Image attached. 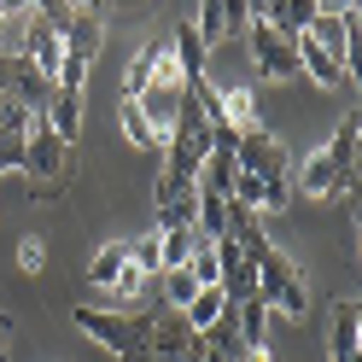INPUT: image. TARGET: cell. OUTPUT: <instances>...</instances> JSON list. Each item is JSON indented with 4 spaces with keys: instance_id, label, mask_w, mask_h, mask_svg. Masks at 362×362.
Returning a JSON list of instances; mask_svg holds the SVG:
<instances>
[{
    "instance_id": "cell-1",
    "label": "cell",
    "mask_w": 362,
    "mask_h": 362,
    "mask_svg": "<svg viewBox=\"0 0 362 362\" xmlns=\"http://www.w3.org/2000/svg\"><path fill=\"white\" fill-rule=\"evenodd\" d=\"M252 281H257V298L269 304V315H281V322H304L310 315V281L275 240L252 257Z\"/></svg>"
},
{
    "instance_id": "cell-2",
    "label": "cell",
    "mask_w": 362,
    "mask_h": 362,
    "mask_svg": "<svg viewBox=\"0 0 362 362\" xmlns=\"http://www.w3.org/2000/svg\"><path fill=\"white\" fill-rule=\"evenodd\" d=\"M71 322L94 339V345H105L117 362H152V351H146V304L141 310H94V304H82V310H71Z\"/></svg>"
},
{
    "instance_id": "cell-3",
    "label": "cell",
    "mask_w": 362,
    "mask_h": 362,
    "mask_svg": "<svg viewBox=\"0 0 362 362\" xmlns=\"http://www.w3.org/2000/svg\"><path fill=\"white\" fill-rule=\"evenodd\" d=\"M18 170H30V181H35V199H59L64 187H71V146L59 141V134L41 123V117H30V134H24V164Z\"/></svg>"
},
{
    "instance_id": "cell-4",
    "label": "cell",
    "mask_w": 362,
    "mask_h": 362,
    "mask_svg": "<svg viewBox=\"0 0 362 362\" xmlns=\"http://www.w3.org/2000/svg\"><path fill=\"white\" fill-rule=\"evenodd\" d=\"M24 64H35L41 76H59V64H64V24L59 18H47L41 6L24 12Z\"/></svg>"
},
{
    "instance_id": "cell-5",
    "label": "cell",
    "mask_w": 362,
    "mask_h": 362,
    "mask_svg": "<svg viewBox=\"0 0 362 362\" xmlns=\"http://www.w3.org/2000/svg\"><path fill=\"white\" fill-rule=\"evenodd\" d=\"M245 47H252V64H257V76H269V82H292V76H298L292 41H286L275 24L252 18V24H245Z\"/></svg>"
},
{
    "instance_id": "cell-6",
    "label": "cell",
    "mask_w": 362,
    "mask_h": 362,
    "mask_svg": "<svg viewBox=\"0 0 362 362\" xmlns=\"http://www.w3.org/2000/svg\"><path fill=\"white\" fill-rule=\"evenodd\" d=\"M234 158H240V170H252V175H263V181L292 175V152H286L281 134H269V129L240 134V141H234Z\"/></svg>"
},
{
    "instance_id": "cell-7",
    "label": "cell",
    "mask_w": 362,
    "mask_h": 362,
    "mask_svg": "<svg viewBox=\"0 0 362 362\" xmlns=\"http://www.w3.org/2000/svg\"><path fill=\"white\" fill-rule=\"evenodd\" d=\"M304 35H310L322 53H333V59L356 76V6H351V12H315Z\"/></svg>"
},
{
    "instance_id": "cell-8",
    "label": "cell",
    "mask_w": 362,
    "mask_h": 362,
    "mask_svg": "<svg viewBox=\"0 0 362 362\" xmlns=\"http://www.w3.org/2000/svg\"><path fill=\"white\" fill-rule=\"evenodd\" d=\"M100 47H105V12L82 0V6H71V18H64V59L94 64Z\"/></svg>"
},
{
    "instance_id": "cell-9",
    "label": "cell",
    "mask_w": 362,
    "mask_h": 362,
    "mask_svg": "<svg viewBox=\"0 0 362 362\" xmlns=\"http://www.w3.org/2000/svg\"><path fill=\"white\" fill-rule=\"evenodd\" d=\"M216 129H228V134H252L263 129V111H257V94L252 88H216Z\"/></svg>"
},
{
    "instance_id": "cell-10",
    "label": "cell",
    "mask_w": 362,
    "mask_h": 362,
    "mask_svg": "<svg viewBox=\"0 0 362 362\" xmlns=\"http://www.w3.org/2000/svg\"><path fill=\"white\" fill-rule=\"evenodd\" d=\"M292 59H298V76H315L322 88H356V76H351L333 53H322L310 35H292Z\"/></svg>"
},
{
    "instance_id": "cell-11",
    "label": "cell",
    "mask_w": 362,
    "mask_h": 362,
    "mask_svg": "<svg viewBox=\"0 0 362 362\" xmlns=\"http://www.w3.org/2000/svg\"><path fill=\"white\" fill-rule=\"evenodd\" d=\"M356 351H362V304L339 298L333 304V327H327V356L333 362H356Z\"/></svg>"
},
{
    "instance_id": "cell-12",
    "label": "cell",
    "mask_w": 362,
    "mask_h": 362,
    "mask_svg": "<svg viewBox=\"0 0 362 362\" xmlns=\"http://www.w3.org/2000/svg\"><path fill=\"white\" fill-rule=\"evenodd\" d=\"M193 345V327L187 322H181V310H146V351L152 356H181V351H187Z\"/></svg>"
},
{
    "instance_id": "cell-13",
    "label": "cell",
    "mask_w": 362,
    "mask_h": 362,
    "mask_svg": "<svg viewBox=\"0 0 362 362\" xmlns=\"http://www.w3.org/2000/svg\"><path fill=\"white\" fill-rule=\"evenodd\" d=\"M41 123H47L64 146H76V134H82V94H71V88H53L47 105H41Z\"/></svg>"
},
{
    "instance_id": "cell-14",
    "label": "cell",
    "mask_w": 362,
    "mask_h": 362,
    "mask_svg": "<svg viewBox=\"0 0 362 362\" xmlns=\"http://www.w3.org/2000/svg\"><path fill=\"white\" fill-rule=\"evenodd\" d=\"M333 158H327V146H315L310 158H304V164H298V193L304 199H315V205H327V199H333Z\"/></svg>"
},
{
    "instance_id": "cell-15",
    "label": "cell",
    "mask_w": 362,
    "mask_h": 362,
    "mask_svg": "<svg viewBox=\"0 0 362 362\" xmlns=\"http://www.w3.org/2000/svg\"><path fill=\"white\" fill-rule=\"evenodd\" d=\"M222 315H228V292H222V286H199L187 298V310H181V322H187L193 333H205V327L222 322Z\"/></svg>"
},
{
    "instance_id": "cell-16",
    "label": "cell",
    "mask_w": 362,
    "mask_h": 362,
    "mask_svg": "<svg viewBox=\"0 0 362 362\" xmlns=\"http://www.w3.org/2000/svg\"><path fill=\"white\" fill-rule=\"evenodd\" d=\"M170 47H175V64L187 82H205V41L193 35V24H175L170 30Z\"/></svg>"
},
{
    "instance_id": "cell-17",
    "label": "cell",
    "mask_w": 362,
    "mask_h": 362,
    "mask_svg": "<svg viewBox=\"0 0 362 362\" xmlns=\"http://www.w3.org/2000/svg\"><path fill=\"white\" fill-rule=\"evenodd\" d=\"M117 117H123V134H129V141L141 146V152H158V158H164V146H170V141H164V134H158V129L141 117V105H134V100H123Z\"/></svg>"
},
{
    "instance_id": "cell-18",
    "label": "cell",
    "mask_w": 362,
    "mask_h": 362,
    "mask_svg": "<svg viewBox=\"0 0 362 362\" xmlns=\"http://www.w3.org/2000/svg\"><path fill=\"white\" fill-rule=\"evenodd\" d=\"M6 88H12V94L24 100L30 111H35V117H41V105H47V94H53V82L41 76L35 64H24V59H18V82H6Z\"/></svg>"
},
{
    "instance_id": "cell-19",
    "label": "cell",
    "mask_w": 362,
    "mask_h": 362,
    "mask_svg": "<svg viewBox=\"0 0 362 362\" xmlns=\"http://www.w3.org/2000/svg\"><path fill=\"white\" fill-rule=\"evenodd\" d=\"M146 286H152V275H141L134 263H123V269H117V281H111L105 292H111V304H123V310H141Z\"/></svg>"
},
{
    "instance_id": "cell-20",
    "label": "cell",
    "mask_w": 362,
    "mask_h": 362,
    "mask_svg": "<svg viewBox=\"0 0 362 362\" xmlns=\"http://www.w3.org/2000/svg\"><path fill=\"white\" fill-rule=\"evenodd\" d=\"M30 117H35V111L18 100L12 88H0V141H24V134H30Z\"/></svg>"
},
{
    "instance_id": "cell-21",
    "label": "cell",
    "mask_w": 362,
    "mask_h": 362,
    "mask_svg": "<svg viewBox=\"0 0 362 362\" xmlns=\"http://www.w3.org/2000/svg\"><path fill=\"white\" fill-rule=\"evenodd\" d=\"M234 322H240V339H245V345H269V304H263V298L234 304Z\"/></svg>"
},
{
    "instance_id": "cell-22",
    "label": "cell",
    "mask_w": 362,
    "mask_h": 362,
    "mask_svg": "<svg viewBox=\"0 0 362 362\" xmlns=\"http://www.w3.org/2000/svg\"><path fill=\"white\" fill-rule=\"evenodd\" d=\"M123 263H129V245H123V240H111V245H100V252L88 257V281H94V286H111Z\"/></svg>"
},
{
    "instance_id": "cell-23",
    "label": "cell",
    "mask_w": 362,
    "mask_h": 362,
    "mask_svg": "<svg viewBox=\"0 0 362 362\" xmlns=\"http://www.w3.org/2000/svg\"><path fill=\"white\" fill-rule=\"evenodd\" d=\"M193 35L205 41V53L228 41V24H222V0H205V6H199V18H193Z\"/></svg>"
},
{
    "instance_id": "cell-24",
    "label": "cell",
    "mask_w": 362,
    "mask_h": 362,
    "mask_svg": "<svg viewBox=\"0 0 362 362\" xmlns=\"http://www.w3.org/2000/svg\"><path fill=\"white\" fill-rule=\"evenodd\" d=\"M158 281H164V310H187V298L199 292V281L187 275V269H164Z\"/></svg>"
},
{
    "instance_id": "cell-25",
    "label": "cell",
    "mask_w": 362,
    "mask_h": 362,
    "mask_svg": "<svg viewBox=\"0 0 362 362\" xmlns=\"http://www.w3.org/2000/svg\"><path fill=\"white\" fill-rule=\"evenodd\" d=\"M129 263L141 269V275H152V281H158V269H164V257H158V228H152V234H141V240H129Z\"/></svg>"
},
{
    "instance_id": "cell-26",
    "label": "cell",
    "mask_w": 362,
    "mask_h": 362,
    "mask_svg": "<svg viewBox=\"0 0 362 362\" xmlns=\"http://www.w3.org/2000/svg\"><path fill=\"white\" fill-rule=\"evenodd\" d=\"M146 71H152V53H146V41H141V53L129 59V76H123V100H134L146 88Z\"/></svg>"
},
{
    "instance_id": "cell-27",
    "label": "cell",
    "mask_w": 362,
    "mask_h": 362,
    "mask_svg": "<svg viewBox=\"0 0 362 362\" xmlns=\"http://www.w3.org/2000/svg\"><path fill=\"white\" fill-rule=\"evenodd\" d=\"M222 24H228V35H245V24H252V0H222Z\"/></svg>"
},
{
    "instance_id": "cell-28",
    "label": "cell",
    "mask_w": 362,
    "mask_h": 362,
    "mask_svg": "<svg viewBox=\"0 0 362 362\" xmlns=\"http://www.w3.org/2000/svg\"><path fill=\"white\" fill-rule=\"evenodd\" d=\"M18 269H24V275H41V269H47V245L24 240V245H18Z\"/></svg>"
},
{
    "instance_id": "cell-29",
    "label": "cell",
    "mask_w": 362,
    "mask_h": 362,
    "mask_svg": "<svg viewBox=\"0 0 362 362\" xmlns=\"http://www.w3.org/2000/svg\"><path fill=\"white\" fill-rule=\"evenodd\" d=\"M82 82H88V64L82 59H64L59 76H53V88H71V94H82Z\"/></svg>"
},
{
    "instance_id": "cell-30",
    "label": "cell",
    "mask_w": 362,
    "mask_h": 362,
    "mask_svg": "<svg viewBox=\"0 0 362 362\" xmlns=\"http://www.w3.org/2000/svg\"><path fill=\"white\" fill-rule=\"evenodd\" d=\"M240 362H275V351H269V345H245Z\"/></svg>"
},
{
    "instance_id": "cell-31",
    "label": "cell",
    "mask_w": 362,
    "mask_h": 362,
    "mask_svg": "<svg viewBox=\"0 0 362 362\" xmlns=\"http://www.w3.org/2000/svg\"><path fill=\"white\" fill-rule=\"evenodd\" d=\"M30 6H35V0H0V12H6V18L12 12H30Z\"/></svg>"
},
{
    "instance_id": "cell-32",
    "label": "cell",
    "mask_w": 362,
    "mask_h": 362,
    "mask_svg": "<svg viewBox=\"0 0 362 362\" xmlns=\"http://www.w3.org/2000/svg\"><path fill=\"white\" fill-rule=\"evenodd\" d=\"M6 339H12V322H6V315H0V351H6Z\"/></svg>"
},
{
    "instance_id": "cell-33",
    "label": "cell",
    "mask_w": 362,
    "mask_h": 362,
    "mask_svg": "<svg viewBox=\"0 0 362 362\" xmlns=\"http://www.w3.org/2000/svg\"><path fill=\"white\" fill-rule=\"evenodd\" d=\"M0 362H6V351H0Z\"/></svg>"
},
{
    "instance_id": "cell-34",
    "label": "cell",
    "mask_w": 362,
    "mask_h": 362,
    "mask_svg": "<svg viewBox=\"0 0 362 362\" xmlns=\"http://www.w3.org/2000/svg\"><path fill=\"white\" fill-rule=\"evenodd\" d=\"M0 18H6V12H0Z\"/></svg>"
}]
</instances>
